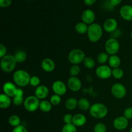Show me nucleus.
Instances as JSON below:
<instances>
[{
    "instance_id": "obj_1",
    "label": "nucleus",
    "mask_w": 132,
    "mask_h": 132,
    "mask_svg": "<svg viewBox=\"0 0 132 132\" xmlns=\"http://www.w3.org/2000/svg\"><path fill=\"white\" fill-rule=\"evenodd\" d=\"M90 116L95 119H103L108 115V109L105 104L101 103L93 104L89 110Z\"/></svg>"
},
{
    "instance_id": "obj_2",
    "label": "nucleus",
    "mask_w": 132,
    "mask_h": 132,
    "mask_svg": "<svg viewBox=\"0 0 132 132\" xmlns=\"http://www.w3.org/2000/svg\"><path fill=\"white\" fill-rule=\"evenodd\" d=\"M30 78L29 73L24 70H18L13 74V81L19 87H24L30 84Z\"/></svg>"
},
{
    "instance_id": "obj_3",
    "label": "nucleus",
    "mask_w": 132,
    "mask_h": 132,
    "mask_svg": "<svg viewBox=\"0 0 132 132\" xmlns=\"http://www.w3.org/2000/svg\"><path fill=\"white\" fill-rule=\"evenodd\" d=\"M103 33V28L99 24L93 23L88 26L87 35L88 39L92 43H96L99 41L102 37Z\"/></svg>"
},
{
    "instance_id": "obj_4",
    "label": "nucleus",
    "mask_w": 132,
    "mask_h": 132,
    "mask_svg": "<svg viewBox=\"0 0 132 132\" xmlns=\"http://www.w3.org/2000/svg\"><path fill=\"white\" fill-rule=\"evenodd\" d=\"M0 67L3 72L5 73H10L14 70L16 67L17 62L13 55H6L1 58Z\"/></svg>"
},
{
    "instance_id": "obj_5",
    "label": "nucleus",
    "mask_w": 132,
    "mask_h": 132,
    "mask_svg": "<svg viewBox=\"0 0 132 132\" xmlns=\"http://www.w3.org/2000/svg\"><path fill=\"white\" fill-rule=\"evenodd\" d=\"M86 57L85 52L81 49H73L68 54V59L71 64H77L83 63L84 59Z\"/></svg>"
},
{
    "instance_id": "obj_6",
    "label": "nucleus",
    "mask_w": 132,
    "mask_h": 132,
    "mask_svg": "<svg viewBox=\"0 0 132 132\" xmlns=\"http://www.w3.org/2000/svg\"><path fill=\"white\" fill-rule=\"evenodd\" d=\"M39 99L35 95H30L24 99L23 106L28 112H34L39 108Z\"/></svg>"
},
{
    "instance_id": "obj_7",
    "label": "nucleus",
    "mask_w": 132,
    "mask_h": 132,
    "mask_svg": "<svg viewBox=\"0 0 132 132\" xmlns=\"http://www.w3.org/2000/svg\"><path fill=\"white\" fill-rule=\"evenodd\" d=\"M104 48L108 55H116L119 51L120 44L116 38L111 37L106 41Z\"/></svg>"
},
{
    "instance_id": "obj_8",
    "label": "nucleus",
    "mask_w": 132,
    "mask_h": 132,
    "mask_svg": "<svg viewBox=\"0 0 132 132\" xmlns=\"http://www.w3.org/2000/svg\"><path fill=\"white\" fill-rule=\"evenodd\" d=\"M126 87L121 83L114 84L111 88V93L116 99H121L125 97L126 95Z\"/></svg>"
},
{
    "instance_id": "obj_9",
    "label": "nucleus",
    "mask_w": 132,
    "mask_h": 132,
    "mask_svg": "<svg viewBox=\"0 0 132 132\" xmlns=\"http://www.w3.org/2000/svg\"><path fill=\"white\" fill-rule=\"evenodd\" d=\"M96 76L101 79H108L112 76V69L107 65H101L96 68Z\"/></svg>"
},
{
    "instance_id": "obj_10",
    "label": "nucleus",
    "mask_w": 132,
    "mask_h": 132,
    "mask_svg": "<svg viewBox=\"0 0 132 132\" xmlns=\"http://www.w3.org/2000/svg\"><path fill=\"white\" fill-rule=\"evenodd\" d=\"M52 88L54 94L60 95V96L64 95L67 91V87L65 83L60 80H57L54 81L52 86Z\"/></svg>"
},
{
    "instance_id": "obj_11",
    "label": "nucleus",
    "mask_w": 132,
    "mask_h": 132,
    "mask_svg": "<svg viewBox=\"0 0 132 132\" xmlns=\"http://www.w3.org/2000/svg\"><path fill=\"white\" fill-rule=\"evenodd\" d=\"M129 125L128 119L124 116H119L116 117L113 122V127L117 130L122 131L127 128Z\"/></svg>"
},
{
    "instance_id": "obj_12",
    "label": "nucleus",
    "mask_w": 132,
    "mask_h": 132,
    "mask_svg": "<svg viewBox=\"0 0 132 132\" xmlns=\"http://www.w3.org/2000/svg\"><path fill=\"white\" fill-rule=\"evenodd\" d=\"M67 85L71 91L76 92L79 91L82 88V82L77 77L71 76L68 79Z\"/></svg>"
},
{
    "instance_id": "obj_13",
    "label": "nucleus",
    "mask_w": 132,
    "mask_h": 132,
    "mask_svg": "<svg viewBox=\"0 0 132 132\" xmlns=\"http://www.w3.org/2000/svg\"><path fill=\"white\" fill-rule=\"evenodd\" d=\"M118 23L117 20L113 18H109L104 21L103 24V29L108 33H113L117 30Z\"/></svg>"
},
{
    "instance_id": "obj_14",
    "label": "nucleus",
    "mask_w": 132,
    "mask_h": 132,
    "mask_svg": "<svg viewBox=\"0 0 132 132\" xmlns=\"http://www.w3.org/2000/svg\"><path fill=\"white\" fill-rule=\"evenodd\" d=\"M120 15L125 21H132V6L130 5H125L120 9Z\"/></svg>"
},
{
    "instance_id": "obj_15",
    "label": "nucleus",
    "mask_w": 132,
    "mask_h": 132,
    "mask_svg": "<svg viewBox=\"0 0 132 132\" xmlns=\"http://www.w3.org/2000/svg\"><path fill=\"white\" fill-rule=\"evenodd\" d=\"M17 89H18V88L16 87L15 84L12 82H9V81L4 83L3 86V94L8 95L10 97H14L15 93H16Z\"/></svg>"
},
{
    "instance_id": "obj_16",
    "label": "nucleus",
    "mask_w": 132,
    "mask_h": 132,
    "mask_svg": "<svg viewBox=\"0 0 132 132\" xmlns=\"http://www.w3.org/2000/svg\"><path fill=\"white\" fill-rule=\"evenodd\" d=\"M81 19H82L83 23L90 25L94 23L95 19V13L93 10H90V9L85 10L81 15Z\"/></svg>"
},
{
    "instance_id": "obj_17",
    "label": "nucleus",
    "mask_w": 132,
    "mask_h": 132,
    "mask_svg": "<svg viewBox=\"0 0 132 132\" xmlns=\"http://www.w3.org/2000/svg\"><path fill=\"white\" fill-rule=\"evenodd\" d=\"M49 89L45 85H39L35 90V96L39 100H45L48 95Z\"/></svg>"
},
{
    "instance_id": "obj_18",
    "label": "nucleus",
    "mask_w": 132,
    "mask_h": 132,
    "mask_svg": "<svg viewBox=\"0 0 132 132\" xmlns=\"http://www.w3.org/2000/svg\"><path fill=\"white\" fill-rule=\"evenodd\" d=\"M41 67L43 70H44L46 72H53L55 68V62L50 58H45L41 61Z\"/></svg>"
},
{
    "instance_id": "obj_19",
    "label": "nucleus",
    "mask_w": 132,
    "mask_h": 132,
    "mask_svg": "<svg viewBox=\"0 0 132 132\" xmlns=\"http://www.w3.org/2000/svg\"><path fill=\"white\" fill-rule=\"evenodd\" d=\"M24 101V93L23 90L21 88H18L16 93L13 97L12 103L15 106H19L21 104H23Z\"/></svg>"
},
{
    "instance_id": "obj_20",
    "label": "nucleus",
    "mask_w": 132,
    "mask_h": 132,
    "mask_svg": "<svg viewBox=\"0 0 132 132\" xmlns=\"http://www.w3.org/2000/svg\"><path fill=\"white\" fill-rule=\"evenodd\" d=\"M87 119L85 115L82 113H77L73 116L72 124L76 127H81L86 123Z\"/></svg>"
},
{
    "instance_id": "obj_21",
    "label": "nucleus",
    "mask_w": 132,
    "mask_h": 132,
    "mask_svg": "<svg viewBox=\"0 0 132 132\" xmlns=\"http://www.w3.org/2000/svg\"><path fill=\"white\" fill-rule=\"evenodd\" d=\"M11 104V97L5 94H1L0 95V108L1 109H7L10 106Z\"/></svg>"
},
{
    "instance_id": "obj_22",
    "label": "nucleus",
    "mask_w": 132,
    "mask_h": 132,
    "mask_svg": "<svg viewBox=\"0 0 132 132\" xmlns=\"http://www.w3.org/2000/svg\"><path fill=\"white\" fill-rule=\"evenodd\" d=\"M121 61L119 57L117 55H110L108 59V64L109 67L112 68H119L121 65Z\"/></svg>"
},
{
    "instance_id": "obj_23",
    "label": "nucleus",
    "mask_w": 132,
    "mask_h": 132,
    "mask_svg": "<svg viewBox=\"0 0 132 132\" xmlns=\"http://www.w3.org/2000/svg\"><path fill=\"white\" fill-rule=\"evenodd\" d=\"M52 108V104L50 101L46 100H42L41 101H40L39 109L41 112H44V113H48L51 111Z\"/></svg>"
},
{
    "instance_id": "obj_24",
    "label": "nucleus",
    "mask_w": 132,
    "mask_h": 132,
    "mask_svg": "<svg viewBox=\"0 0 132 132\" xmlns=\"http://www.w3.org/2000/svg\"><path fill=\"white\" fill-rule=\"evenodd\" d=\"M78 106V101L76 98H69L65 102V108L68 110H73Z\"/></svg>"
},
{
    "instance_id": "obj_25",
    "label": "nucleus",
    "mask_w": 132,
    "mask_h": 132,
    "mask_svg": "<svg viewBox=\"0 0 132 132\" xmlns=\"http://www.w3.org/2000/svg\"><path fill=\"white\" fill-rule=\"evenodd\" d=\"M90 101L86 98H81L78 101V108L82 111L89 110L90 108Z\"/></svg>"
},
{
    "instance_id": "obj_26",
    "label": "nucleus",
    "mask_w": 132,
    "mask_h": 132,
    "mask_svg": "<svg viewBox=\"0 0 132 132\" xmlns=\"http://www.w3.org/2000/svg\"><path fill=\"white\" fill-rule=\"evenodd\" d=\"M75 30L78 34H85L87 33L88 30V26L83 22H80V23L76 24V27H75Z\"/></svg>"
},
{
    "instance_id": "obj_27",
    "label": "nucleus",
    "mask_w": 132,
    "mask_h": 132,
    "mask_svg": "<svg viewBox=\"0 0 132 132\" xmlns=\"http://www.w3.org/2000/svg\"><path fill=\"white\" fill-rule=\"evenodd\" d=\"M14 56L15 57L17 63H24L27 59V54L24 51L19 50V51H18L15 53Z\"/></svg>"
},
{
    "instance_id": "obj_28",
    "label": "nucleus",
    "mask_w": 132,
    "mask_h": 132,
    "mask_svg": "<svg viewBox=\"0 0 132 132\" xmlns=\"http://www.w3.org/2000/svg\"><path fill=\"white\" fill-rule=\"evenodd\" d=\"M9 124L12 127L15 128L21 125V119L17 115H12L9 118Z\"/></svg>"
},
{
    "instance_id": "obj_29",
    "label": "nucleus",
    "mask_w": 132,
    "mask_h": 132,
    "mask_svg": "<svg viewBox=\"0 0 132 132\" xmlns=\"http://www.w3.org/2000/svg\"><path fill=\"white\" fill-rule=\"evenodd\" d=\"M109 57V55L106 52H101L98 54L97 57V61L100 64H104L107 62H108Z\"/></svg>"
},
{
    "instance_id": "obj_30",
    "label": "nucleus",
    "mask_w": 132,
    "mask_h": 132,
    "mask_svg": "<svg viewBox=\"0 0 132 132\" xmlns=\"http://www.w3.org/2000/svg\"><path fill=\"white\" fill-rule=\"evenodd\" d=\"M83 64L85 67L88 69H92L95 66V61L93 58L90 57H86L84 59Z\"/></svg>"
},
{
    "instance_id": "obj_31",
    "label": "nucleus",
    "mask_w": 132,
    "mask_h": 132,
    "mask_svg": "<svg viewBox=\"0 0 132 132\" xmlns=\"http://www.w3.org/2000/svg\"><path fill=\"white\" fill-rule=\"evenodd\" d=\"M112 76L116 79H121L124 76L123 70L120 68L112 69Z\"/></svg>"
},
{
    "instance_id": "obj_32",
    "label": "nucleus",
    "mask_w": 132,
    "mask_h": 132,
    "mask_svg": "<svg viewBox=\"0 0 132 132\" xmlns=\"http://www.w3.org/2000/svg\"><path fill=\"white\" fill-rule=\"evenodd\" d=\"M70 75L72 77H76L81 72V68L77 64H73L70 68Z\"/></svg>"
},
{
    "instance_id": "obj_33",
    "label": "nucleus",
    "mask_w": 132,
    "mask_h": 132,
    "mask_svg": "<svg viewBox=\"0 0 132 132\" xmlns=\"http://www.w3.org/2000/svg\"><path fill=\"white\" fill-rule=\"evenodd\" d=\"M77 127L73 124L64 125L61 130V132H77Z\"/></svg>"
},
{
    "instance_id": "obj_34",
    "label": "nucleus",
    "mask_w": 132,
    "mask_h": 132,
    "mask_svg": "<svg viewBox=\"0 0 132 132\" xmlns=\"http://www.w3.org/2000/svg\"><path fill=\"white\" fill-rule=\"evenodd\" d=\"M94 132H106V126L104 124L99 122L94 126Z\"/></svg>"
},
{
    "instance_id": "obj_35",
    "label": "nucleus",
    "mask_w": 132,
    "mask_h": 132,
    "mask_svg": "<svg viewBox=\"0 0 132 132\" xmlns=\"http://www.w3.org/2000/svg\"><path fill=\"white\" fill-rule=\"evenodd\" d=\"M61 96L60 95H56V94L53 95L50 99V102L54 106H57L58 104H59L61 103Z\"/></svg>"
},
{
    "instance_id": "obj_36",
    "label": "nucleus",
    "mask_w": 132,
    "mask_h": 132,
    "mask_svg": "<svg viewBox=\"0 0 132 132\" xmlns=\"http://www.w3.org/2000/svg\"><path fill=\"white\" fill-rule=\"evenodd\" d=\"M40 84V79L39 77L37 76H32L30 78V85L34 87H37L39 86Z\"/></svg>"
},
{
    "instance_id": "obj_37",
    "label": "nucleus",
    "mask_w": 132,
    "mask_h": 132,
    "mask_svg": "<svg viewBox=\"0 0 132 132\" xmlns=\"http://www.w3.org/2000/svg\"><path fill=\"white\" fill-rule=\"evenodd\" d=\"M123 116L127 119L130 120L132 119V107H128L125 110Z\"/></svg>"
},
{
    "instance_id": "obj_38",
    "label": "nucleus",
    "mask_w": 132,
    "mask_h": 132,
    "mask_svg": "<svg viewBox=\"0 0 132 132\" xmlns=\"http://www.w3.org/2000/svg\"><path fill=\"white\" fill-rule=\"evenodd\" d=\"M73 117L70 113H67L63 117V121L65 123V125H69V124H72V121H73Z\"/></svg>"
},
{
    "instance_id": "obj_39",
    "label": "nucleus",
    "mask_w": 132,
    "mask_h": 132,
    "mask_svg": "<svg viewBox=\"0 0 132 132\" xmlns=\"http://www.w3.org/2000/svg\"><path fill=\"white\" fill-rule=\"evenodd\" d=\"M12 132H28V130L26 128L25 126L23 125H19L17 127L14 128Z\"/></svg>"
},
{
    "instance_id": "obj_40",
    "label": "nucleus",
    "mask_w": 132,
    "mask_h": 132,
    "mask_svg": "<svg viewBox=\"0 0 132 132\" xmlns=\"http://www.w3.org/2000/svg\"><path fill=\"white\" fill-rule=\"evenodd\" d=\"M12 3V0H0V6L1 8L9 7Z\"/></svg>"
},
{
    "instance_id": "obj_41",
    "label": "nucleus",
    "mask_w": 132,
    "mask_h": 132,
    "mask_svg": "<svg viewBox=\"0 0 132 132\" xmlns=\"http://www.w3.org/2000/svg\"><path fill=\"white\" fill-rule=\"evenodd\" d=\"M6 52H7V50L5 45L1 44L0 45V57L2 58L5 56L6 55Z\"/></svg>"
},
{
    "instance_id": "obj_42",
    "label": "nucleus",
    "mask_w": 132,
    "mask_h": 132,
    "mask_svg": "<svg viewBox=\"0 0 132 132\" xmlns=\"http://www.w3.org/2000/svg\"><path fill=\"white\" fill-rule=\"evenodd\" d=\"M121 1H122V0H110V3L112 6H117L121 3Z\"/></svg>"
},
{
    "instance_id": "obj_43",
    "label": "nucleus",
    "mask_w": 132,
    "mask_h": 132,
    "mask_svg": "<svg viewBox=\"0 0 132 132\" xmlns=\"http://www.w3.org/2000/svg\"><path fill=\"white\" fill-rule=\"evenodd\" d=\"M84 2L87 6H92L96 2V0H84Z\"/></svg>"
},
{
    "instance_id": "obj_44",
    "label": "nucleus",
    "mask_w": 132,
    "mask_h": 132,
    "mask_svg": "<svg viewBox=\"0 0 132 132\" xmlns=\"http://www.w3.org/2000/svg\"><path fill=\"white\" fill-rule=\"evenodd\" d=\"M129 132H132V127L131 128V129H130V131H129Z\"/></svg>"
},
{
    "instance_id": "obj_45",
    "label": "nucleus",
    "mask_w": 132,
    "mask_h": 132,
    "mask_svg": "<svg viewBox=\"0 0 132 132\" xmlns=\"http://www.w3.org/2000/svg\"><path fill=\"white\" fill-rule=\"evenodd\" d=\"M131 38H132V30H131Z\"/></svg>"
},
{
    "instance_id": "obj_46",
    "label": "nucleus",
    "mask_w": 132,
    "mask_h": 132,
    "mask_svg": "<svg viewBox=\"0 0 132 132\" xmlns=\"http://www.w3.org/2000/svg\"><path fill=\"white\" fill-rule=\"evenodd\" d=\"M28 1H32V0H28Z\"/></svg>"
}]
</instances>
